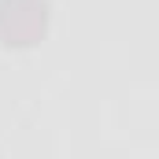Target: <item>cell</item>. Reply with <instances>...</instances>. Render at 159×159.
<instances>
[{"label":"cell","mask_w":159,"mask_h":159,"mask_svg":"<svg viewBox=\"0 0 159 159\" xmlns=\"http://www.w3.org/2000/svg\"><path fill=\"white\" fill-rule=\"evenodd\" d=\"M48 4L44 0H0V37L7 48H26L44 37Z\"/></svg>","instance_id":"1"}]
</instances>
